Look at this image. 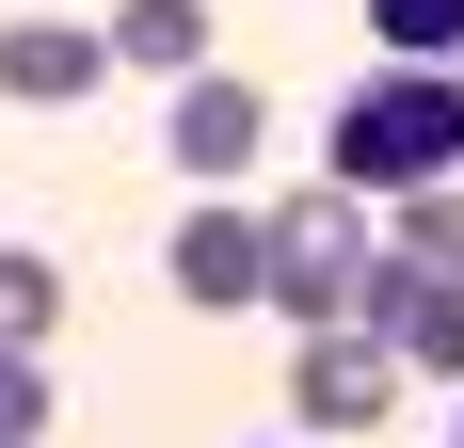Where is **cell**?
Segmentation results:
<instances>
[{
    "label": "cell",
    "mask_w": 464,
    "mask_h": 448,
    "mask_svg": "<svg viewBox=\"0 0 464 448\" xmlns=\"http://www.w3.org/2000/svg\"><path fill=\"white\" fill-rule=\"evenodd\" d=\"M321 177L369 192V209L464 177V64H384V81H353V96H336V129H321Z\"/></svg>",
    "instance_id": "cell-1"
},
{
    "label": "cell",
    "mask_w": 464,
    "mask_h": 448,
    "mask_svg": "<svg viewBox=\"0 0 464 448\" xmlns=\"http://www.w3.org/2000/svg\"><path fill=\"white\" fill-rule=\"evenodd\" d=\"M369 192H304V209H273V288H256V305L288 320V336H353V305H369Z\"/></svg>",
    "instance_id": "cell-2"
},
{
    "label": "cell",
    "mask_w": 464,
    "mask_h": 448,
    "mask_svg": "<svg viewBox=\"0 0 464 448\" xmlns=\"http://www.w3.org/2000/svg\"><path fill=\"white\" fill-rule=\"evenodd\" d=\"M353 336H384L401 368H432V385H464V272L369 257V305H353Z\"/></svg>",
    "instance_id": "cell-3"
},
{
    "label": "cell",
    "mask_w": 464,
    "mask_h": 448,
    "mask_svg": "<svg viewBox=\"0 0 464 448\" xmlns=\"http://www.w3.org/2000/svg\"><path fill=\"white\" fill-rule=\"evenodd\" d=\"M256 144H273V96H256V81H177V96H160V161H177L192 192H225Z\"/></svg>",
    "instance_id": "cell-4"
},
{
    "label": "cell",
    "mask_w": 464,
    "mask_h": 448,
    "mask_svg": "<svg viewBox=\"0 0 464 448\" xmlns=\"http://www.w3.org/2000/svg\"><path fill=\"white\" fill-rule=\"evenodd\" d=\"M384 401H401V353L384 336H288V416L304 433H369Z\"/></svg>",
    "instance_id": "cell-5"
},
{
    "label": "cell",
    "mask_w": 464,
    "mask_h": 448,
    "mask_svg": "<svg viewBox=\"0 0 464 448\" xmlns=\"http://www.w3.org/2000/svg\"><path fill=\"white\" fill-rule=\"evenodd\" d=\"M273 288V209H177V305H256Z\"/></svg>",
    "instance_id": "cell-6"
},
{
    "label": "cell",
    "mask_w": 464,
    "mask_h": 448,
    "mask_svg": "<svg viewBox=\"0 0 464 448\" xmlns=\"http://www.w3.org/2000/svg\"><path fill=\"white\" fill-rule=\"evenodd\" d=\"M112 81V33H64V16H16L0 33V96L16 112H64V96H96Z\"/></svg>",
    "instance_id": "cell-7"
},
{
    "label": "cell",
    "mask_w": 464,
    "mask_h": 448,
    "mask_svg": "<svg viewBox=\"0 0 464 448\" xmlns=\"http://www.w3.org/2000/svg\"><path fill=\"white\" fill-rule=\"evenodd\" d=\"M112 64L129 81H208V0H112Z\"/></svg>",
    "instance_id": "cell-8"
},
{
    "label": "cell",
    "mask_w": 464,
    "mask_h": 448,
    "mask_svg": "<svg viewBox=\"0 0 464 448\" xmlns=\"http://www.w3.org/2000/svg\"><path fill=\"white\" fill-rule=\"evenodd\" d=\"M48 336H64V272L0 240V353H48Z\"/></svg>",
    "instance_id": "cell-9"
},
{
    "label": "cell",
    "mask_w": 464,
    "mask_h": 448,
    "mask_svg": "<svg viewBox=\"0 0 464 448\" xmlns=\"http://www.w3.org/2000/svg\"><path fill=\"white\" fill-rule=\"evenodd\" d=\"M384 257H417V272H464V177L401 192V224H384Z\"/></svg>",
    "instance_id": "cell-10"
},
{
    "label": "cell",
    "mask_w": 464,
    "mask_h": 448,
    "mask_svg": "<svg viewBox=\"0 0 464 448\" xmlns=\"http://www.w3.org/2000/svg\"><path fill=\"white\" fill-rule=\"evenodd\" d=\"M384 64H464V0H369Z\"/></svg>",
    "instance_id": "cell-11"
},
{
    "label": "cell",
    "mask_w": 464,
    "mask_h": 448,
    "mask_svg": "<svg viewBox=\"0 0 464 448\" xmlns=\"http://www.w3.org/2000/svg\"><path fill=\"white\" fill-rule=\"evenodd\" d=\"M0 448H48V353H0Z\"/></svg>",
    "instance_id": "cell-12"
},
{
    "label": "cell",
    "mask_w": 464,
    "mask_h": 448,
    "mask_svg": "<svg viewBox=\"0 0 464 448\" xmlns=\"http://www.w3.org/2000/svg\"><path fill=\"white\" fill-rule=\"evenodd\" d=\"M449 448H464V416H449Z\"/></svg>",
    "instance_id": "cell-13"
}]
</instances>
